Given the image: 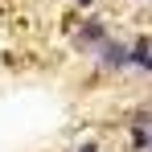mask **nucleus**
Here are the masks:
<instances>
[{
  "label": "nucleus",
  "instance_id": "obj_1",
  "mask_svg": "<svg viewBox=\"0 0 152 152\" xmlns=\"http://www.w3.org/2000/svg\"><path fill=\"white\" fill-rule=\"evenodd\" d=\"M107 37H111V29H107V21H103L99 12H91V17H78L74 33H70L74 50H78V53H86V58H95V50H99Z\"/></svg>",
  "mask_w": 152,
  "mask_h": 152
},
{
  "label": "nucleus",
  "instance_id": "obj_7",
  "mask_svg": "<svg viewBox=\"0 0 152 152\" xmlns=\"http://www.w3.org/2000/svg\"><path fill=\"white\" fill-rule=\"evenodd\" d=\"M144 4H152V0H144Z\"/></svg>",
  "mask_w": 152,
  "mask_h": 152
},
{
  "label": "nucleus",
  "instance_id": "obj_4",
  "mask_svg": "<svg viewBox=\"0 0 152 152\" xmlns=\"http://www.w3.org/2000/svg\"><path fill=\"white\" fill-rule=\"evenodd\" d=\"M74 152H103V144H99V140H82Z\"/></svg>",
  "mask_w": 152,
  "mask_h": 152
},
{
  "label": "nucleus",
  "instance_id": "obj_3",
  "mask_svg": "<svg viewBox=\"0 0 152 152\" xmlns=\"http://www.w3.org/2000/svg\"><path fill=\"white\" fill-rule=\"evenodd\" d=\"M127 50H132V70H144L152 58V33H136L127 37Z\"/></svg>",
  "mask_w": 152,
  "mask_h": 152
},
{
  "label": "nucleus",
  "instance_id": "obj_5",
  "mask_svg": "<svg viewBox=\"0 0 152 152\" xmlns=\"http://www.w3.org/2000/svg\"><path fill=\"white\" fill-rule=\"evenodd\" d=\"M95 4H99V0H74V8H78V12H91Z\"/></svg>",
  "mask_w": 152,
  "mask_h": 152
},
{
  "label": "nucleus",
  "instance_id": "obj_6",
  "mask_svg": "<svg viewBox=\"0 0 152 152\" xmlns=\"http://www.w3.org/2000/svg\"><path fill=\"white\" fill-rule=\"evenodd\" d=\"M140 74H152V58H148V66H144V70H140Z\"/></svg>",
  "mask_w": 152,
  "mask_h": 152
},
{
  "label": "nucleus",
  "instance_id": "obj_2",
  "mask_svg": "<svg viewBox=\"0 0 152 152\" xmlns=\"http://www.w3.org/2000/svg\"><path fill=\"white\" fill-rule=\"evenodd\" d=\"M95 66L103 74H127L132 70V50H127L124 37H107L99 50H95Z\"/></svg>",
  "mask_w": 152,
  "mask_h": 152
}]
</instances>
